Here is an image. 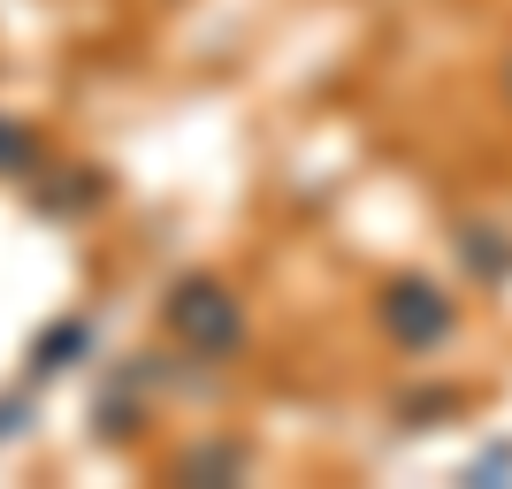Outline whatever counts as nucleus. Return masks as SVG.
<instances>
[{
  "instance_id": "nucleus-1",
  "label": "nucleus",
  "mask_w": 512,
  "mask_h": 489,
  "mask_svg": "<svg viewBox=\"0 0 512 489\" xmlns=\"http://www.w3.org/2000/svg\"><path fill=\"white\" fill-rule=\"evenodd\" d=\"M169 321L199 344V352H214V344H237V314H230V298L207 291V283H184V291L169 298Z\"/></svg>"
}]
</instances>
